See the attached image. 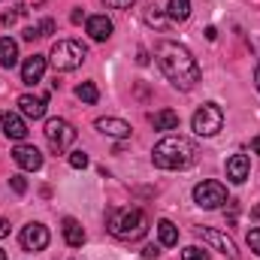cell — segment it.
I'll use <instances>...</instances> for the list:
<instances>
[{"instance_id": "277c9868", "label": "cell", "mask_w": 260, "mask_h": 260, "mask_svg": "<svg viewBox=\"0 0 260 260\" xmlns=\"http://www.w3.org/2000/svg\"><path fill=\"white\" fill-rule=\"evenodd\" d=\"M88 58V49L79 43V40H58L55 46H52V52H49V61L55 70H76V67H82V61Z\"/></svg>"}, {"instance_id": "603a6c76", "label": "cell", "mask_w": 260, "mask_h": 260, "mask_svg": "<svg viewBox=\"0 0 260 260\" xmlns=\"http://www.w3.org/2000/svg\"><path fill=\"white\" fill-rule=\"evenodd\" d=\"M76 97H79L82 103H97V100H100V91H97L94 82H82V85H76Z\"/></svg>"}, {"instance_id": "d4e9b609", "label": "cell", "mask_w": 260, "mask_h": 260, "mask_svg": "<svg viewBox=\"0 0 260 260\" xmlns=\"http://www.w3.org/2000/svg\"><path fill=\"white\" fill-rule=\"evenodd\" d=\"M70 167H73V170H85V167H88V154H85V151H73V154H70Z\"/></svg>"}, {"instance_id": "52a82bcc", "label": "cell", "mask_w": 260, "mask_h": 260, "mask_svg": "<svg viewBox=\"0 0 260 260\" xmlns=\"http://www.w3.org/2000/svg\"><path fill=\"white\" fill-rule=\"evenodd\" d=\"M43 133H46V139H49V145L55 151H64V148H70L76 142V127L70 121H64V118H49Z\"/></svg>"}, {"instance_id": "4fadbf2b", "label": "cell", "mask_w": 260, "mask_h": 260, "mask_svg": "<svg viewBox=\"0 0 260 260\" xmlns=\"http://www.w3.org/2000/svg\"><path fill=\"white\" fill-rule=\"evenodd\" d=\"M0 130L9 136V139H15V142H21L30 130H27V124H24V118L21 115H15V112H6L3 118H0Z\"/></svg>"}, {"instance_id": "4dcf8cb0", "label": "cell", "mask_w": 260, "mask_h": 260, "mask_svg": "<svg viewBox=\"0 0 260 260\" xmlns=\"http://www.w3.org/2000/svg\"><path fill=\"white\" fill-rule=\"evenodd\" d=\"M37 37H40V27H37V24H30V27H24V40H30V43H34Z\"/></svg>"}, {"instance_id": "8fae6325", "label": "cell", "mask_w": 260, "mask_h": 260, "mask_svg": "<svg viewBox=\"0 0 260 260\" xmlns=\"http://www.w3.org/2000/svg\"><path fill=\"white\" fill-rule=\"evenodd\" d=\"M248 173H251L248 154H233V157H227V179H230L233 185H242V182L248 179Z\"/></svg>"}, {"instance_id": "83f0119b", "label": "cell", "mask_w": 260, "mask_h": 260, "mask_svg": "<svg viewBox=\"0 0 260 260\" xmlns=\"http://www.w3.org/2000/svg\"><path fill=\"white\" fill-rule=\"evenodd\" d=\"M37 27H40V37H49V34H55V21H52V18H46V21H40Z\"/></svg>"}, {"instance_id": "7c38bea8", "label": "cell", "mask_w": 260, "mask_h": 260, "mask_svg": "<svg viewBox=\"0 0 260 260\" xmlns=\"http://www.w3.org/2000/svg\"><path fill=\"white\" fill-rule=\"evenodd\" d=\"M43 76H46V58L43 55H30L21 64V82L24 85H37V82H43Z\"/></svg>"}, {"instance_id": "484cf974", "label": "cell", "mask_w": 260, "mask_h": 260, "mask_svg": "<svg viewBox=\"0 0 260 260\" xmlns=\"http://www.w3.org/2000/svg\"><path fill=\"white\" fill-rule=\"evenodd\" d=\"M9 185H12V191H15V194H24V191H27L24 176H9Z\"/></svg>"}, {"instance_id": "30bf717a", "label": "cell", "mask_w": 260, "mask_h": 260, "mask_svg": "<svg viewBox=\"0 0 260 260\" xmlns=\"http://www.w3.org/2000/svg\"><path fill=\"white\" fill-rule=\"evenodd\" d=\"M12 160H15L21 170H30V173L43 167V154H40V148H34V145H24V142L12 148Z\"/></svg>"}, {"instance_id": "e575fe53", "label": "cell", "mask_w": 260, "mask_h": 260, "mask_svg": "<svg viewBox=\"0 0 260 260\" xmlns=\"http://www.w3.org/2000/svg\"><path fill=\"white\" fill-rule=\"evenodd\" d=\"M251 148H254V154H260V136H254V142H251Z\"/></svg>"}, {"instance_id": "8d00e7d4", "label": "cell", "mask_w": 260, "mask_h": 260, "mask_svg": "<svg viewBox=\"0 0 260 260\" xmlns=\"http://www.w3.org/2000/svg\"><path fill=\"white\" fill-rule=\"evenodd\" d=\"M0 260H6V251H3V248H0Z\"/></svg>"}, {"instance_id": "7a4b0ae2", "label": "cell", "mask_w": 260, "mask_h": 260, "mask_svg": "<svg viewBox=\"0 0 260 260\" xmlns=\"http://www.w3.org/2000/svg\"><path fill=\"white\" fill-rule=\"evenodd\" d=\"M197 145L191 139H185V136H164L157 145H154V151H151V160H154V167H160V170H188L191 164L197 160Z\"/></svg>"}, {"instance_id": "f35d334b", "label": "cell", "mask_w": 260, "mask_h": 260, "mask_svg": "<svg viewBox=\"0 0 260 260\" xmlns=\"http://www.w3.org/2000/svg\"><path fill=\"white\" fill-rule=\"evenodd\" d=\"M0 118H3V115H0Z\"/></svg>"}, {"instance_id": "9a60e30c", "label": "cell", "mask_w": 260, "mask_h": 260, "mask_svg": "<svg viewBox=\"0 0 260 260\" xmlns=\"http://www.w3.org/2000/svg\"><path fill=\"white\" fill-rule=\"evenodd\" d=\"M94 127L100 130L103 136H112V139H127L130 136V124L121 118H97Z\"/></svg>"}, {"instance_id": "d590c367", "label": "cell", "mask_w": 260, "mask_h": 260, "mask_svg": "<svg viewBox=\"0 0 260 260\" xmlns=\"http://www.w3.org/2000/svg\"><path fill=\"white\" fill-rule=\"evenodd\" d=\"M254 82H257V91H260V64H257V73H254Z\"/></svg>"}, {"instance_id": "f546056e", "label": "cell", "mask_w": 260, "mask_h": 260, "mask_svg": "<svg viewBox=\"0 0 260 260\" xmlns=\"http://www.w3.org/2000/svg\"><path fill=\"white\" fill-rule=\"evenodd\" d=\"M136 0H106V6H112V9H130Z\"/></svg>"}, {"instance_id": "1f68e13d", "label": "cell", "mask_w": 260, "mask_h": 260, "mask_svg": "<svg viewBox=\"0 0 260 260\" xmlns=\"http://www.w3.org/2000/svg\"><path fill=\"white\" fill-rule=\"evenodd\" d=\"M3 236H9V221H6V218H0V239H3Z\"/></svg>"}, {"instance_id": "836d02e7", "label": "cell", "mask_w": 260, "mask_h": 260, "mask_svg": "<svg viewBox=\"0 0 260 260\" xmlns=\"http://www.w3.org/2000/svg\"><path fill=\"white\" fill-rule=\"evenodd\" d=\"M70 18H73V24H79V21H82V18H85V12H82V9H76V12H73V15H70Z\"/></svg>"}, {"instance_id": "2e32d148", "label": "cell", "mask_w": 260, "mask_h": 260, "mask_svg": "<svg viewBox=\"0 0 260 260\" xmlns=\"http://www.w3.org/2000/svg\"><path fill=\"white\" fill-rule=\"evenodd\" d=\"M88 34H91V40L103 43V40L112 37V21H109L106 15H91V18H88Z\"/></svg>"}, {"instance_id": "d6986e66", "label": "cell", "mask_w": 260, "mask_h": 260, "mask_svg": "<svg viewBox=\"0 0 260 260\" xmlns=\"http://www.w3.org/2000/svg\"><path fill=\"white\" fill-rule=\"evenodd\" d=\"M157 239H160V245H167V248H173V245H179V227L173 224V221H157Z\"/></svg>"}, {"instance_id": "9c48e42d", "label": "cell", "mask_w": 260, "mask_h": 260, "mask_svg": "<svg viewBox=\"0 0 260 260\" xmlns=\"http://www.w3.org/2000/svg\"><path fill=\"white\" fill-rule=\"evenodd\" d=\"M21 245H24V251H43V248L49 245V227H43V224H27V227L21 230Z\"/></svg>"}, {"instance_id": "ac0fdd59", "label": "cell", "mask_w": 260, "mask_h": 260, "mask_svg": "<svg viewBox=\"0 0 260 260\" xmlns=\"http://www.w3.org/2000/svg\"><path fill=\"white\" fill-rule=\"evenodd\" d=\"M64 239L70 248H82L85 245V230L76 218H64Z\"/></svg>"}, {"instance_id": "44dd1931", "label": "cell", "mask_w": 260, "mask_h": 260, "mask_svg": "<svg viewBox=\"0 0 260 260\" xmlns=\"http://www.w3.org/2000/svg\"><path fill=\"white\" fill-rule=\"evenodd\" d=\"M142 18H145V24H151V27H157V30H164V27L170 24V15H164V12H160L154 3L142 9Z\"/></svg>"}, {"instance_id": "ffe728a7", "label": "cell", "mask_w": 260, "mask_h": 260, "mask_svg": "<svg viewBox=\"0 0 260 260\" xmlns=\"http://www.w3.org/2000/svg\"><path fill=\"white\" fill-rule=\"evenodd\" d=\"M151 127L154 130H176L179 127V112H173V109L154 112V115H151Z\"/></svg>"}, {"instance_id": "cb8c5ba5", "label": "cell", "mask_w": 260, "mask_h": 260, "mask_svg": "<svg viewBox=\"0 0 260 260\" xmlns=\"http://www.w3.org/2000/svg\"><path fill=\"white\" fill-rule=\"evenodd\" d=\"M182 257H185V260H209V254H206L200 245H188V248L182 251Z\"/></svg>"}, {"instance_id": "5bb4252c", "label": "cell", "mask_w": 260, "mask_h": 260, "mask_svg": "<svg viewBox=\"0 0 260 260\" xmlns=\"http://www.w3.org/2000/svg\"><path fill=\"white\" fill-rule=\"evenodd\" d=\"M18 112L24 118H43L46 115V97H34V94H21L18 97Z\"/></svg>"}, {"instance_id": "4316f807", "label": "cell", "mask_w": 260, "mask_h": 260, "mask_svg": "<svg viewBox=\"0 0 260 260\" xmlns=\"http://www.w3.org/2000/svg\"><path fill=\"white\" fill-rule=\"evenodd\" d=\"M248 245H251V251L260 257V230L254 227V230H248Z\"/></svg>"}, {"instance_id": "74e56055", "label": "cell", "mask_w": 260, "mask_h": 260, "mask_svg": "<svg viewBox=\"0 0 260 260\" xmlns=\"http://www.w3.org/2000/svg\"><path fill=\"white\" fill-rule=\"evenodd\" d=\"M254 218H260V206H257V209H254Z\"/></svg>"}, {"instance_id": "6da1fadb", "label": "cell", "mask_w": 260, "mask_h": 260, "mask_svg": "<svg viewBox=\"0 0 260 260\" xmlns=\"http://www.w3.org/2000/svg\"><path fill=\"white\" fill-rule=\"evenodd\" d=\"M154 58H157V67L164 70V76L170 79L173 88L191 91L197 82H200V64L194 61V55L185 46H179L173 40H164V43H157Z\"/></svg>"}, {"instance_id": "8992f818", "label": "cell", "mask_w": 260, "mask_h": 260, "mask_svg": "<svg viewBox=\"0 0 260 260\" xmlns=\"http://www.w3.org/2000/svg\"><path fill=\"white\" fill-rule=\"evenodd\" d=\"M194 203L200 209H221L227 203V188L215 179H206L194 188Z\"/></svg>"}, {"instance_id": "f1b7e54d", "label": "cell", "mask_w": 260, "mask_h": 260, "mask_svg": "<svg viewBox=\"0 0 260 260\" xmlns=\"http://www.w3.org/2000/svg\"><path fill=\"white\" fill-rule=\"evenodd\" d=\"M157 254H160L157 245H145V248H142V260H157Z\"/></svg>"}, {"instance_id": "3957f363", "label": "cell", "mask_w": 260, "mask_h": 260, "mask_svg": "<svg viewBox=\"0 0 260 260\" xmlns=\"http://www.w3.org/2000/svg\"><path fill=\"white\" fill-rule=\"evenodd\" d=\"M106 227H109V233L112 236H118V239H142L145 233H148V221H145V212L142 209H112L109 212V218H106Z\"/></svg>"}, {"instance_id": "ba28073f", "label": "cell", "mask_w": 260, "mask_h": 260, "mask_svg": "<svg viewBox=\"0 0 260 260\" xmlns=\"http://www.w3.org/2000/svg\"><path fill=\"white\" fill-rule=\"evenodd\" d=\"M197 236L206 242V245H212L215 251H221L224 257L230 260H239V251H236V242L227 236V233H221V230H212V227H200L197 230Z\"/></svg>"}, {"instance_id": "d6a6232c", "label": "cell", "mask_w": 260, "mask_h": 260, "mask_svg": "<svg viewBox=\"0 0 260 260\" xmlns=\"http://www.w3.org/2000/svg\"><path fill=\"white\" fill-rule=\"evenodd\" d=\"M136 64H148V52H145V49H139V55H136Z\"/></svg>"}, {"instance_id": "7402d4cb", "label": "cell", "mask_w": 260, "mask_h": 260, "mask_svg": "<svg viewBox=\"0 0 260 260\" xmlns=\"http://www.w3.org/2000/svg\"><path fill=\"white\" fill-rule=\"evenodd\" d=\"M167 15H170V21H188V15H191V0H170Z\"/></svg>"}, {"instance_id": "e0dca14e", "label": "cell", "mask_w": 260, "mask_h": 260, "mask_svg": "<svg viewBox=\"0 0 260 260\" xmlns=\"http://www.w3.org/2000/svg\"><path fill=\"white\" fill-rule=\"evenodd\" d=\"M18 64V43L12 37H0V67L12 70Z\"/></svg>"}, {"instance_id": "5b68a950", "label": "cell", "mask_w": 260, "mask_h": 260, "mask_svg": "<svg viewBox=\"0 0 260 260\" xmlns=\"http://www.w3.org/2000/svg\"><path fill=\"white\" fill-rule=\"evenodd\" d=\"M191 127L197 136H215L218 130L224 127V112L218 103H203L191 118Z\"/></svg>"}]
</instances>
